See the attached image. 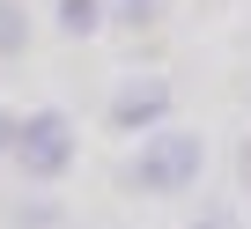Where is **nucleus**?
Instances as JSON below:
<instances>
[{"label": "nucleus", "mask_w": 251, "mask_h": 229, "mask_svg": "<svg viewBox=\"0 0 251 229\" xmlns=\"http://www.w3.org/2000/svg\"><path fill=\"white\" fill-rule=\"evenodd\" d=\"M200 170H207V133L163 119L155 133H141L133 155H126V192H141V200H177V192L200 185Z\"/></svg>", "instance_id": "1"}, {"label": "nucleus", "mask_w": 251, "mask_h": 229, "mask_svg": "<svg viewBox=\"0 0 251 229\" xmlns=\"http://www.w3.org/2000/svg\"><path fill=\"white\" fill-rule=\"evenodd\" d=\"M74 155H81V133H74V119L67 111H23V126H15V148H8V163L30 178V185H59L67 170H74Z\"/></svg>", "instance_id": "2"}, {"label": "nucleus", "mask_w": 251, "mask_h": 229, "mask_svg": "<svg viewBox=\"0 0 251 229\" xmlns=\"http://www.w3.org/2000/svg\"><path fill=\"white\" fill-rule=\"evenodd\" d=\"M170 103H177V89L163 81V74H133L118 96H111V133H155L163 119H170Z\"/></svg>", "instance_id": "3"}, {"label": "nucleus", "mask_w": 251, "mask_h": 229, "mask_svg": "<svg viewBox=\"0 0 251 229\" xmlns=\"http://www.w3.org/2000/svg\"><path fill=\"white\" fill-rule=\"evenodd\" d=\"M111 15V0H52V30L59 37H96Z\"/></svg>", "instance_id": "4"}, {"label": "nucleus", "mask_w": 251, "mask_h": 229, "mask_svg": "<svg viewBox=\"0 0 251 229\" xmlns=\"http://www.w3.org/2000/svg\"><path fill=\"white\" fill-rule=\"evenodd\" d=\"M23 52H30V15L15 0H0V59H23Z\"/></svg>", "instance_id": "5"}, {"label": "nucleus", "mask_w": 251, "mask_h": 229, "mask_svg": "<svg viewBox=\"0 0 251 229\" xmlns=\"http://www.w3.org/2000/svg\"><path fill=\"white\" fill-rule=\"evenodd\" d=\"M163 15H170V0H111V23H126V30H148Z\"/></svg>", "instance_id": "6"}, {"label": "nucleus", "mask_w": 251, "mask_h": 229, "mask_svg": "<svg viewBox=\"0 0 251 229\" xmlns=\"http://www.w3.org/2000/svg\"><path fill=\"white\" fill-rule=\"evenodd\" d=\"M15 126H23L15 111H0V163H8V148H15Z\"/></svg>", "instance_id": "7"}, {"label": "nucleus", "mask_w": 251, "mask_h": 229, "mask_svg": "<svg viewBox=\"0 0 251 229\" xmlns=\"http://www.w3.org/2000/svg\"><path fill=\"white\" fill-rule=\"evenodd\" d=\"M192 229H236V214H222V207H214V214H200Z\"/></svg>", "instance_id": "8"}, {"label": "nucleus", "mask_w": 251, "mask_h": 229, "mask_svg": "<svg viewBox=\"0 0 251 229\" xmlns=\"http://www.w3.org/2000/svg\"><path fill=\"white\" fill-rule=\"evenodd\" d=\"M236 178H244V192H251V141L236 148Z\"/></svg>", "instance_id": "9"}]
</instances>
